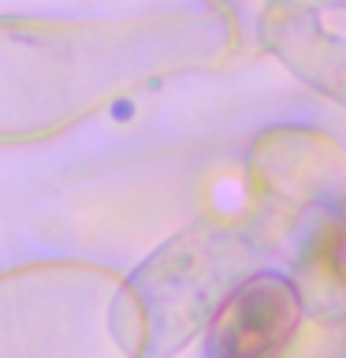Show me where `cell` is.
Returning <instances> with one entry per match:
<instances>
[{
	"label": "cell",
	"mask_w": 346,
	"mask_h": 358,
	"mask_svg": "<svg viewBox=\"0 0 346 358\" xmlns=\"http://www.w3.org/2000/svg\"><path fill=\"white\" fill-rule=\"evenodd\" d=\"M298 295L287 280L257 276L227 299L209 336V358H264L294 332Z\"/></svg>",
	"instance_id": "cell-1"
}]
</instances>
